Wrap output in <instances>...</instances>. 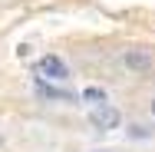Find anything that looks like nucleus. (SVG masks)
Masks as SVG:
<instances>
[{
	"mask_svg": "<svg viewBox=\"0 0 155 152\" xmlns=\"http://www.w3.org/2000/svg\"><path fill=\"white\" fill-rule=\"evenodd\" d=\"M36 76H46V79H56V83H66L73 73H69V66H66V60L63 56H56V53H46V56H40L36 60Z\"/></svg>",
	"mask_w": 155,
	"mask_h": 152,
	"instance_id": "obj_1",
	"label": "nucleus"
},
{
	"mask_svg": "<svg viewBox=\"0 0 155 152\" xmlns=\"http://www.w3.org/2000/svg\"><path fill=\"white\" fill-rule=\"evenodd\" d=\"M119 63H122L129 73H135V76H149L155 69V56L149 50H125L122 56H119Z\"/></svg>",
	"mask_w": 155,
	"mask_h": 152,
	"instance_id": "obj_2",
	"label": "nucleus"
},
{
	"mask_svg": "<svg viewBox=\"0 0 155 152\" xmlns=\"http://www.w3.org/2000/svg\"><path fill=\"white\" fill-rule=\"evenodd\" d=\"M89 122H93L96 129H102V132H109V129H119V109L116 106H109V103H102V106H93V113H89Z\"/></svg>",
	"mask_w": 155,
	"mask_h": 152,
	"instance_id": "obj_3",
	"label": "nucleus"
},
{
	"mask_svg": "<svg viewBox=\"0 0 155 152\" xmlns=\"http://www.w3.org/2000/svg\"><path fill=\"white\" fill-rule=\"evenodd\" d=\"M83 99H86L89 106H102V103H109V96H106L102 86H86V90H83Z\"/></svg>",
	"mask_w": 155,
	"mask_h": 152,
	"instance_id": "obj_4",
	"label": "nucleus"
},
{
	"mask_svg": "<svg viewBox=\"0 0 155 152\" xmlns=\"http://www.w3.org/2000/svg\"><path fill=\"white\" fill-rule=\"evenodd\" d=\"M132 136H135V139H142V136H149V132H145V126H132Z\"/></svg>",
	"mask_w": 155,
	"mask_h": 152,
	"instance_id": "obj_5",
	"label": "nucleus"
},
{
	"mask_svg": "<svg viewBox=\"0 0 155 152\" xmlns=\"http://www.w3.org/2000/svg\"><path fill=\"white\" fill-rule=\"evenodd\" d=\"M149 109H152V116H155V96H152V103H149Z\"/></svg>",
	"mask_w": 155,
	"mask_h": 152,
	"instance_id": "obj_6",
	"label": "nucleus"
}]
</instances>
